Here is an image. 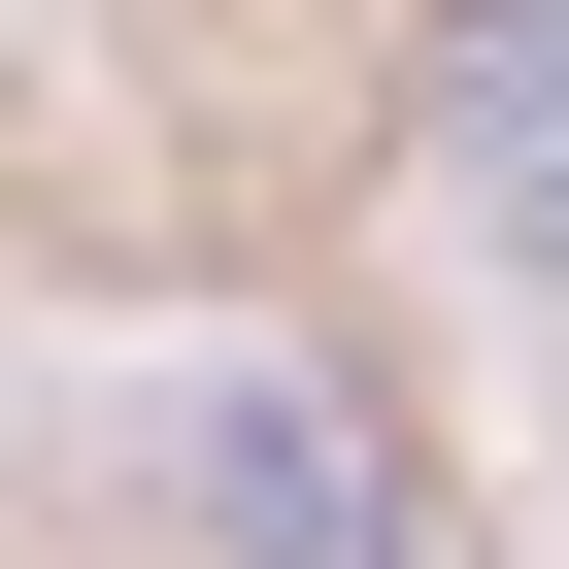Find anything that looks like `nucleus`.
Here are the masks:
<instances>
[{"mask_svg": "<svg viewBox=\"0 0 569 569\" xmlns=\"http://www.w3.org/2000/svg\"><path fill=\"white\" fill-rule=\"evenodd\" d=\"M436 168H469L502 268H569V0H469L436 34Z\"/></svg>", "mask_w": 569, "mask_h": 569, "instance_id": "obj_1", "label": "nucleus"}, {"mask_svg": "<svg viewBox=\"0 0 569 569\" xmlns=\"http://www.w3.org/2000/svg\"><path fill=\"white\" fill-rule=\"evenodd\" d=\"M201 469H234V569H402V502H369V436H336L302 369H234V436H201Z\"/></svg>", "mask_w": 569, "mask_h": 569, "instance_id": "obj_2", "label": "nucleus"}]
</instances>
